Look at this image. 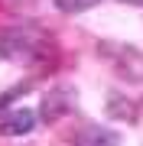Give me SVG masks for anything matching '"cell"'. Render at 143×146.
I'll list each match as a JSON object with an SVG mask.
<instances>
[{"label": "cell", "mask_w": 143, "mask_h": 146, "mask_svg": "<svg viewBox=\"0 0 143 146\" xmlns=\"http://www.w3.org/2000/svg\"><path fill=\"white\" fill-rule=\"evenodd\" d=\"M55 42L52 36L36 26V23H13V26H0V62L13 65H43L52 55Z\"/></svg>", "instance_id": "obj_1"}, {"label": "cell", "mask_w": 143, "mask_h": 146, "mask_svg": "<svg viewBox=\"0 0 143 146\" xmlns=\"http://www.w3.org/2000/svg\"><path fill=\"white\" fill-rule=\"evenodd\" d=\"M75 101H78V91H75L72 84H55V88L46 91L43 104H39V117H43L46 123H55V120H62L75 107Z\"/></svg>", "instance_id": "obj_2"}, {"label": "cell", "mask_w": 143, "mask_h": 146, "mask_svg": "<svg viewBox=\"0 0 143 146\" xmlns=\"http://www.w3.org/2000/svg\"><path fill=\"white\" fill-rule=\"evenodd\" d=\"M36 120H39V114L33 107H16L0 117V136H26L36 130Z\"/></svg>", "instance_id": "obj_3"}, {"label": "cell", "mask_w": 143, "mask_h": 146, "mask_svg": "<svg viewBox=\"0 0 143 146\" xmlns=\"http://www.w3.org/2000/svg\"><path fill=\"white\" fill-rule=\"evenodd\" d=\"M72 146H124L120 133L111 130V127H98V123H85L78 133H75Z\"/></svg>", "instance_id": "obj_4"}, {"label": "cell", "mask_w": 143, "mask_h": 146, "mask_svg": "<svg viewBox=\"0 0 143 146\" xmlns=\"http://www.w3.org/2000/svg\"><path fill=\"white\" fill-rule=\"evenodd\" d=\"M52 3H55V10H59V13L75 16V13H85V10H91V7H98L101 0H52Z\"/></svg>", "instance_id": "obj_5"}, {"label": "cell", "mask_w": 143, "mask_h": 146, "mask_svg": "<svg viewBox=\"0 0 143 146\" xmlns=\"http://www.w3.org/2000/svg\"><path fill=\"white\" fill-rule=\"evenodd\" d=\"M26 91H29V81H23V84H16V88H10L7 94H0V114L10 107V101H13V98H20V94H26Z\"/></svg>", "instance_id": "obj_6"}, {"label": "cell", "mask_w": 143, "mask_h": 146, "mask_svg": "<svg viewBox=\"0 0 143 146\" xmlns=\"http://www.w3.org/2000/svg\"><path fill=\"white\" fill-rule=\"evenodd\" d=\"M124 3H140V7H143V0H124Z\"/></svg>", "instance_id": "obj_7"}]
</instances>
